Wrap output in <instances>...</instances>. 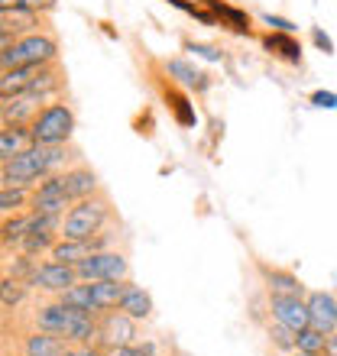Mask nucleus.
I'll use <instances>...</instances> for the list:
<instances>
[{
	"label": "nucleus",
	"instance_id": "39448f33",
	"mask_svg": "<svg viewBox=\"0 0 337 356\" xmlns=\"http://www.w3.org/2000/svg\"><path fill=\"white\" fill-rule=\"evenodd\" d=\"M78 282H97V279H130V259L120 250H94L75 266Z\"/></svg>",
	"mask_w": 337,
	"mask_h": 356
},
{
	"label": "nucleus",
	"instance_id": "7c9ffc66",
	"mask_svg": "<svg viewBox=\"0 0 337 356\" xmlns=\"http://www.w3.org/2000/svg\"><path fill=\"white\" fill-rule=\"evenodd\" d=\"M101 356H156L152 343H123V347H107Z\"/></svg>",
	"mask_w": 337,
	"mask_h": 356
},
{
	"label": "nucleus",
	"instance_id": "ddd939ff",
	"mask_svg": "<svg viewBox=\"0 0 337 356\" xmlns=\"http://www.w3.org/2000/svg\"><path fill=\"white\" fill-rule=\"evenodd\" d=\"M58 178H62V188H65V195L72 197V204L75 201H81V197H91L101 191V181H97V172L91 169V165H84V162H75L72 169L58 172Z\"/></svg>",
	"mask_w": 337,
	"mask_h": 356
},
{
	"label": "nucleus",
	"instance_id": "5701e85b",
	"mask_svg": "<svg viewBox=\"0 0 337 356\" xmlns=\"http://www.w3.org/2000/svg\"><path fill=\"white\" fill-rule=\"evenodd\" d=\"M29 224H33V211H19V214L3 217V224H0V243L17 250L23 243V236L29 234Z\"/></svg>",
	"mask_w": 337,
	"mask_h": 356
},
{
	"label": "nucleus",
	"instance_id": "393cba45",
	"mask_svg": "<svg viewBox=\"0 0 337 356\" xmlns=\"http://www.w3.org/2000/svg\"><path fill=\"white\" fill-rule=\"evenodd\" d=\"M26 295H29V285L23 279H13L7 272L0 275V308H7V311L19 308L26 301Z\"/></svg>",
	"mask_w": 337,
	"mask_h": 356
},
{
	"label": "nucleus",
	"instance_id": "2eb2a0df",
	"mask_svg": "<svg viewBox=\"0 0 337 356\" xmlns=\"http://www.w3.org/2000/svg\"><path fill=\"white\" fill-rule=\"evenodd\" d=\"M49 26L46 13H33V10H13V7H0V33L7 36H26L33 29Z\"/></svg>",
	"mask_w": 337,
	"mask_h": 356
},
{
	"label": "nucleus",
	"instance_id": "473e14b6",
	"mask_svg": "<svg viewBox=\"0 0 337 356\" xmlns=\"http://www.w3.org/2000/svg\"><path fill=\"white\" fill-rule=\"evenodd\" d=\"M311 42H315V46H318L324 56H334V39H331L321 26H311Z\"/></svg>",
	"mask_w": 337,
	"mask_h": 356
},
{
	"label": "nucleus",
	"instance_id": "9d476101",
	"mask_svg": "<svg viewBox=\"0 0 337 356\" xmlns=\"http://www.w3.org/2000/svg\"><path fill=\"white\" fill-rule=\"evenodd\" d=\"M266 308H269V318L282 327H289L299 334L301 327H308V305L299 295H269L266 298Z\"/></svg>",
	"mask_w": 337,
	"mask_h": 356
},
{
	"label": "nucleus",
	"instance_id": "cd10ccee",
	"mask_svg": "<svg viewBox=\"0 0 337 356\" xmlns=\"http://www.w3.org/2000/svg\"><path fill=\"white\" fill-rule=\"evenodd\" d=\"M324 337L328 334H321V330L315 327H301L299 334H295V350H305V353H318L324 350Z\"/></svg>",
	"mask_w": 337,
	"mask_h": 356
},
{
	"label": "nucleus",
	"instance_id": "c756f323",
	"mask_svg": "<svg viewBox=\"0 0 337 356\" xmlns=\"http://www.w3.org/2000/svg\"><path fill=\"white\" fill-rule=\"evenodd\" d=\"M269 340H272V347L285 350V353H292V350H295V330L282 327V324H276V321L269 324Z\"/></svg>",
	"mask_w": 337,
	"mask_h": 356
},
{
	"label": "nucleus",
	"instance_id": "20e7f679",
	"mask_svg": "<svg viewBox=\"0 0 337 356\" xmlns=\"http://www.w3.org/2000/svg\"><path fill=\"white\" fill-rule=\"evenodd\" d=\"M29 140L36 146H62V143H72L75 136V111L68 107L62 97L49 101L42 111L33 117V123L26 127Z\"/></svg>",
	"mask_w": 337,
	"mask_h": 356
},
{
	"label": "nucleus",
	"instance_id": "e433bc0d",
	"mask_svg": "<svg viewBox=\"0 0 337 356\" xmlns=\"http://www.w3.org/2000/svg\"><path fill=\"white\" fill-rule=\"evenodd\" d=\"M166 3H172L175 10H182V13H188V0H166Z\"/></svg>",
	"mask_w": 337,
	"mask_h": 356
},
{
	"label": "nucleus",
	"instance_id": "6ab92c4d",
	"mask_svg": "<svg viewBox=\"0 0 337 356\" xmlns=\"http://www.w3.org/2000/svg\"><path fill=\"white\" fill-rule=\"evenodd\" d=\"M117 308L127 314V318H133L136 324L140 321H150L152 311H156V305H152V295L143 285H136V282H127V291H123V298Z\"/></svg>",
	"mask_w": 337,
	"mask_h": 356
},
{
	"label": "nucleus",
	"instance_id": "72a5a7b5",
	"mask_svg": "<svg viewBox=\"0 0 337 356\" xmlns=\"http://www.w3.org/2000/svg\"><path fill=\"white\" fill-rule=\"evenodd\" d=\"M311 104H315V107H324V111H337V94L334 91H315L311 94Z\"/></svg>",
	"mask_w": 337,
	"mask_h": 356
},
{
	"label": "nucleus",
	"instance_id": "b1692460",
	"mask_svg": "<svg viewBox=\"0 0 337 356\" xmlns=\"http://www.w3.org/2000/svg\"><path fill=\"white\" fill-rule=\"evenodd\" d=\"M26 146H33L26 127H0V165L13 159V156H19Z\"/></svg>",
	"mask_w": 337,
	"mask_h": 356
},
{
	"label": "nucleus",
	"instance_id": "bb28decb",
	"mask_svg": "<svg viewBox=\"0 0 337 356\" xmlns=\"http://www.w3.org/2000/svg\"><path fill=\"white\" fill-rule=\"evenodd\" d=\"M182 49L191 52L195 58H205V62H224V49L214 46V42H198V39H182Z\"/></svg>",
	"mask_w": 337,
	"mask_h": 356
},
{
	"label": "nucleus",
	"instance_id": "4be33fe9",
	"mask_svg": "<svg viewBox=\"0 0 337 356\" xmlns=\"http://www.w3.org/2000/svg\"><path fill=\"white\" fill-rule=\"evenodd\" d=\"M88 253H94L91 243L88 240H65V236H58L52 250H49V263H62V266H78Z\"/></svg>",
	"mask_w": 337,
	"mask_h": 356
},
{
	"label": "nucleus",
	"instance_id": "f704fd0d",
	"mask_svg": "<svg viewBox=\"0 0 337 356\" xmlns=\"http://www.w3.org/2000/svg\"><path fill=\"white\" fill-rule=\"evenodd\" d=\"M65 356H101V350L94 347V343H78V347H68Z\"/></svg>",
	"mask_w": 337,
	"mask_h": 356
},
{
	"label": "nucleus",
	"instance_id": "c85d7f7f",
	"mask_svg": "<svg viewBox=\"0 0 337 356\" xmlns=\"http://www.w3.org/2000/svg\"><path fill=\"white\" fill-rule=\"evenodd\" d=\"M0 7L33 10V13H52V10L58 7V0H0Z\"/></svg>",
	"mask_w": 337,
	"mask_h": 356
},
{
	"label": "nucleus",
	"instance_id": "c9c22d12",
	"mask_svg": "<svg viewBox=\"0 0 337 356\" xmlns=\"http://www.w3.org/2000/svg\"><path fill=\"white\" fill-rule=\"evenodd\" d=\"M321 356H337V330H331L328 337H324V350Z\"/></svg>",
	"mask_w": 337,
	"mask_h": 356
},
{
	"label": "nucleus",
	"instance_id": "a878e982",
	"mask_svg": "<svg viewBox=\"0 0 337 356\" xmlns=\"http://www.w3.org/2000/svg\"><path fill=\"white\" fill-rule=\"evenodd\" d=\"M29 207V191L23 188H3L0 185V217H10V214H19Z\"/></svg>",
	"mask_w": 337,
	"mask_h": 356
},
{
	"label": "nucleus",
	"instance_id": "aec40b11",
	"mask_svg": "<svg viewBox=\"0 0 337 356\" xmlns=\"http://www.w3.org/2000/svg\"><path fill=\"white\" fill-rule=\"evenodd\" d=\"M72 347L68 340H62L58 334H46V330H29L23 337V356H65V350Z\"/></svg>",
	"mask_w": 337,
	"mask_h": 356
},
{
	"label": "nucleus",
	"instance_id": "dca6fc26",
	"mask_svg": "<svg viewBox=\"0 0 337 356\" xmlns=\"http://www.w3.org/2000/svg\"><path fill=\"white\" fill-rule=\"evenodd\" d=\"M260 42L272 58H279V62H285V65H301V42L295 39V33H276V29H266V33L260 36Z\"/></svg>",
	"mask_w": 337,
	"mask_h": 356
},
{
	"label": "nucleus",
	"instance_id": "f3484780",
	"mask_svg": "<svg viewBox=\"0 0 337 356\" xmlns=\"http://www.w3.org/2000/svg\"><path fill=\"white\" fill-rule=\"evenodd\" d=\"M262 275V285H266V295H299L305 298V285L299 282V275L289 269H279V266H266V263H256Z\"/></svg>",
	"mask_w": 337,
	"mask_h": 356
},
{
	"label": "nucleus",
	"instance_id": "f03ea898",
	"mask_svg": "<svg viewBox=\"0 0 337 356\" xmlns=\"http://www.w3.org/2000/svg\"><path fill=\"white\" fill-rule=\"evenodd\" d=\"M111 220H113L111 197L104 195V191H97V195L81 197V201H75V204L68 207L58 234L65 236V240H91L101 230H107Z\"/></svg>",
	"mask_w": 337,
	"mask_h": 356
},
{
	"label": "nucleus",
	"instance_id": "9b49d317",
	"mask_svg": "<svg viewBox=\"0 0 337 356\" xmlns=\"http://www.w3.org/2000/svg\"><path fill=\"white\" fill-rule=\"evenodd\" d=\"M191 3H201V7L211 10L217 17V23H221V29H227V33H237V36H246V39L256 36L253 17L246 10L234 7V3H227V0H191Z\"/></svg>",
	"mask_w": 337,
	"mask_h": 356
},
{
	"label": "nucleus",
	"instance_id": "4c0bfd02",
	"mask_svg": "<svg viewBox=\"0 0 337 356\" xmlns=\"http://www.w3.org/2000/svg\"><path fill=\"white\" fill-rule=\"evenodd\" d=\"M10 42H13V36H7V33H0V52H3V49H7Z\"/></svg>",
	"mask_w": 337,
	"mask_h": 356
},
{
	"label": "nucleus",
	"instance_id": "0eeeda50",
	"mask_svg": "<svg viewBox=\"0 0 337 356\" xmlns=\"http://www.w3.org/2000/svg\"><path fill=\"white\" fill-rule=\"evenodd\" d=\"M78 282L75 275V266H62V263H36V269L29 272V291H42V295H49V298H56V295H62L65 289H72Z\"/></svg>",
	"mask_w": 337,
	"mask_h": 356
},
{
	"label": "nucleus",
	"instance_id": "2f4dec72",
	"mask_svg": "<svg viewBox=\"0 0 337 356\" xmlns=\"http://www.w3.org/2000/svg\"><path fill=\"white\" fill-rule=\"evenodd\" d=\"M262 23H266V26L269 29H276V33H295V23H292V19H285V17H276V13H262Z\"/></svg>",
	"mask_w": 337,
	"mask_h": 356
},
{
	"label": "nucleus",
	"instance_id": "f257e3e1",
	"mask_svg": "<svg viewBox=\"0 0 337 356\" xmlns=\"http://www.w3.org/2000/svg\"><path fill=\"white\" fill-rule=\"evenodd\" d=\"M33 327L46 330V334H58L62 340H68L72 347L78 343H94L97 337V314L81 311L75 305H65L62 298H49L39 301L33 308Z\"/></svg>",
	"mask_w": 337,
	"mask_h": 356
},
{
	"label": "nucleus",
	"instance_id": "58836bf2",
	"mask_svg": "<svg viewBox=\"0 0 337 356\" xmlns=\"http://www.w3.org/2000/svg\"><path fill=\"white\" fill-rule=\"evenodd\" d=\"M289 356H318V353H305V350H292Z\"/></svg>",
	"mask_w": 337,
	"mask_h": 356
},
{
	"label": "nucleus",
	"instance_id": "ea45409f",
	"mask_svg": "<svg viewBox=\"0 0 337 356\" xmlns=\"http://www.w3.org/2000/svg\"><path fill=\"white\" fill-rule=\"evenodd\" d=\"M0 127H3V97H0Z\"/></svg>",
	"mask_w": 337,
	"mask_h": 356
},
{
	"label": "nucleus",
	"instance_id": "f8f14e48",
	"mask_svg": "<svg viewBox=\"0 0 337 356\" xmlns=\"http://www.w3.org/2000/svg\"><path fill=\"white\" fill-rule=\"evenodd\" d=\"M46 104L49 101L42 97V94H33V91L3 97V127H29L33 117H36Z\"/></svg>",
	"mask_w": 337,
	"mask_h": 356
},
{
	"label": "nucleus",
	"instance_id": "1a4fd4ad",
	"mask_svg": "<svg viewBox=\"0 0 337 356\" xmlns=\"http://www.w3.org/2000/svg\"><path fill=\"white\" fill-rule=\"evenodd\" d=\"M159 68L166 72L168 81H175L178 88H185V91L191 94H207V88H211V75H207L205 68H198L191 58L185 56H172V58H162Z\"/></svg>",
	"mask_w": 337,
	"mask_h": 356
},
{
	"label": "nucleus",
	"instance_id": "7ed1b4c3",
	"mask_svg": "<svg viewBox=\"0 0 337 356\" xmlns=\"http://www.w3.org/2000/svg\"><path fill=\"white\" fill-rule=\"evenodd\" d=\"M58 36L49 26L33 29L26 36H17L3 52H0V72L3 68H23V65H49L58 62Z\"/></svg>",
	"mask_w": 337,
	"mask_h": 356
},
{
	"label": "nucleus",
	"instance_id": "423d86ee",
	"mask_svg": "<svg viewBox=\"0 0 337 356\" xmlns=\"http://www.w3.org/2000/svg\"><path fill=\"white\" fill-rule=\"evenodd\" d=\"M136 337H140L136 321L127 318L120 308L104 311L101 318H97V337H94V347H97V350L123 347V343H136Z\"/></svg>",
	"mask_w": 337,
	"mask_h": 356
},
{
	"label": "nucleus",
	"instance_id": "412c9836",
	"mask_svg": "<svg viewBox=\"0 0 337 356\" xmlns=\"http://www.w3.org/2000/svg\"><path fill=\"white\" fill-rule=\"evenodd\" d=\"M42 65H23V68H3L0 72V97H13L33 88V81L39 78Z\"/></svg>",
	"mask_w": 337,
	"mask_h": 356
},
{
	"label": "nucleus",
	"instance_id": "a211bd4d",
	"mask_svg": "<svg viewBox=\"0 0 337 356\" xmlns=\"http://www.w3.org/2000/svg\"><path fill=\"white\" fill-rule=\"evenodd\" d=\"M162 97H166L168 111H172V117H175L178 127H185V130H191V127H198V113H195V104L188 101L185 88H178L175 81H168L162 85Z\"/></svg>",
	"mask_w": 337,
	"mask_h": 356
},
{
	"label": "nucleus",
	"instance_id": "6e6552de",
	"mask_svg": "<svg viewBox=\"0 0 337 356\" xmlns=\"http://www.w3.org/2000/svg\"><path fill=\"white\" fill-rule=\"evenodd\" d=\"M72 207V197L62 188L58 175H46L33 191H29V207L33 214H52V217H65V211Z\"/></svg>",
	"mask_w": 337,
	"mask_h": 356
},
{
	"label": "nucleus",
	"instance_id": "4468645a",
	"mask_svg": "<svg viewBox=\"0 0 337 356\" xmlns=\"http://www.w3.org/2000/svg\"><path fill=\"white\" fill-rule=\"evenodd\" d=\"M305 305H308V327L321 330V334L337 330V298L331 291H311Z\"/></svg>",
	"mask_w": 337,
	"mask_h": 356
}]
</instances>
